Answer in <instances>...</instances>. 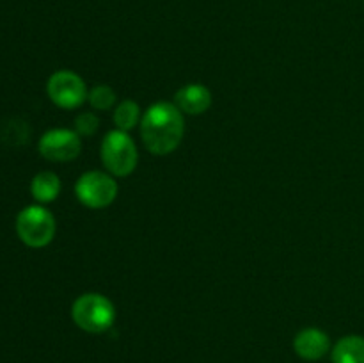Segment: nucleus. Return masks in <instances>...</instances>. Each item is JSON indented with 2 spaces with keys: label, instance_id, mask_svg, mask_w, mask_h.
<instances>
[{
  "label": "nucleus",
  "instance_id": "obj_6",
  "mask_svg": "<svg viewBox=\"0 0 364 363\" xmlns=\"http://www.w3.org/2000/svg\"><path fill=\"white\" fill-rule=\"evenodd\" d=\"M46 93L57 107L66 110L78 109L89 96L84 78L70 70L55 71L46 82Z\"/></svg>",
  "mask_w": 364,
  "mask_h": 363
},
{
  "label": "nucleus",
  "instance_id": "obj_11",
  "mask_svg": "<svg viewBox=\"0 0 364 363\" xmlns=\"http://www.w3.org/2000/svg\"><path fill=\"white\" fill-rule=\"evenodd\" d=\"M31 192L36 201L50 203L60 194V178L52 171H41L32 178Z\"/></svg>",
  "mask_w": 364,
  "mask_h": 363
},
{
  "label": "nucleus",
  "instance_id": "obj_2",
  "mask_svg": "<svg viewBox=\"0 0 364 363\" xmlns=\"http://www.w3.org/2000/svg\"><path fill=\"white\" fill-rule=\"evenodd\" d=\"M71 317L80 330L87 333H103L116 320V308L109 298L89 292L73 302Z\"/></svg>",
  "mask_w": 364,
  "mask_h": 363
},
{
  "label": "nucleus",
  "instance_id": "obj_12",
  "mask_svg": "<svg viewBox=\"0 0 364 363\" xmlns=\"http://www.w3.org/2000/svg\"><path fill=\"white\" fill-rule=\"evenodd\" d=\"M141 107L134 100H123L114 110V123H116L117 130L130 132L132 128L141 123Z\"/></svg>",
  "mask_w": 364,
  "mask_h": 363
},
{
  "label": "nucleus",
  "instance_id": "obj_7",
  "mask_svg": "<svg viewBox=\"0 0 364 363\" xmlns=\"http://www.w3.org/2000/svg\"><path fill=\"white\" fill-rule=\"evenodd\" d=\"M82 137L75 130L53 128L39 139V153L52 162H70L80 155Z\"/></svg>",
  "mask_w": 364,
  "mask_h": 363
},
{
  "label": "nucleus",
  "instance_id": "obj_9",
  "mask_svg": "<svg viewBox=\"0 0 364 363\" xmlns=\"http://www.w3.org/2000/svg\"><path fill=\"white\" fill-rule=\"evenodd\" d=\"M174 105L183 114L198 116V114L206 112L212 105V93L203 84H187L178 89L174 96Z\"/></svg>",
  "mask_w": 364,
  "mask_h": 363
},
{
  "label": "nucleus",
  "instance_id": "obj_3",
  "mask_svg": "<svg viewBox=\"0 0 364 363\" xmlns=\"http://www.w3.org/2000/svg\"><path fill=\"white\" fill-rule=\"evenodd\" d=\"M102 162L112 177H128L139 162L137 144L128 132L112 130L102 141Z\"/></svg>",
  "mask_w": 364,
  "mask_h": 363
},
{
  "label": "nucleus",
  "instance_id": "obj_1",
  "mask_svg": "<svg viewBox=\"0 0 364 363\" xmlns=\"http://www.w3.org/2000/svg\"><path fill=\"white\" fill-rule=\"evenodd\" d=\"M185 134L183 112L174 103L156 102L141 120V137L153 155H169L180 146Z\"/></svg>",
  "mask_w": 364,
  "mask_h": 363
},
{
  "label": "nucleus",
  "instance_id": "obj_10",
  "mask_svg": "<svg viewBox=\"0 0 364 363\" xmlns=\"http://www.w3.org/2000/svg\"><path fill=\"white\" fill-rule=\"evenodd\" d=\"M333 363H364V337L348 335L333 349Z\"/></svg>",
  "mask_w": 364,
  "mask_h": 363
},
{
  "label": "nucleus",
  "instance_id": "obj_4",
  "mask_svg": "<svg viewBox=\"0 0 364 363\" xmlns=\"http://www.w3.org/2000/svg\"><path fill=\"white\" fill-rule=\"evenodd\" d=\"M55 217L41 205L25 206L16 217V233L28 248H45L55 237Z\"/></svg>",
  "mask_w": 364,
  "mask_h": 363
},
{
  "label": "nucleus",
  "instance_id": "obj_8",
  "mask_svg": "<svg viewBox=\"0 0 364 363\" xmlns=\"http://www.w3.org/2000/svg\"><path fill=\"white\" fill-rule=\"evenodd\" d=\"M294 349L301 358L315 362L329 352L331 340L327 333H323L318 327H306V330L299 331L295 337Z\"/></svg>",
  "mask_w": 364,
  "mask_h": 363
},
{
  "label": "nucleus",
  "instance_id": "obj_14",
  "mask_svg": "<svg viewBox=\"0 0 364 363\" xmlns=\"http://www.w3.org/2000/svg\"><path fill=\"white\" fill-rule=\"evenodd\" d=\"M100 127V120L95 112L91 110H85V112H80L75 120V132H77L80 137H89V135L95 134Z\"/></svg>",
  "mask_w": 364,
  "mask_h": 363
},
{
  "label": "nucleus",
  "instance_id": "obj_13",
  "mask_svg": "<svg viewBox=\"0 0 364 363\" xmlns=\"http://www.w3.org/2000/svg\"><path fill=\"white\" fill-rule=\"evenodd\" d=\"M89 103L96 110H109L116 103V93L109 85H95L89 91Z\"/></svg>",
  "mask_w": 364,
  "mask_h": 363
},
{
  "label": "nucleus",
  "instance_id": "obj_5",
  "mask_svg": "<svg viewBox=\"0 0 364 363\" xmlns=\"http://www.w3.org/2000/svg\"><path fill=\"white\" fill-rule=\"evenodd\" d=\"M75 194L87 209H105L116 199L117 184L110 173L87 171L75 184Z\"/></svg>",
  "mask_w": 364,
  "mask_h": 363
}]
</instances>
